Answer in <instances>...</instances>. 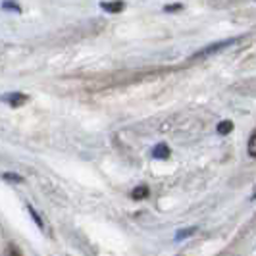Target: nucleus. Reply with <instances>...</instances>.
<instances>
[{
	"label": "nucleus",
	"mask_w": 256,
	"mask_h": 256,
	"mask_svg": "<svg viewBox=\"0 0 256 256\" xmlns=\"http://www.w3.org/2000/svg\"><path fill=\"white\" fill-rule=\"evenodd\" d=\"M239 38H228V40H222V42H212V44H208L204 46L202 50L194 52L191 56V60H202V58H208V56H212V54H218L220 50H224V48H228L231 44H235Z\"/></svg>",
	"instance_id": "f257e3e1"
},
{
	"label": "nucleus",
	"mask_w": 256,
	"mask_h": 256,
	"mask_svg": "<svg viewBox=\"0 0 256 256\" xmlns=\"http://www.w3.org/2000/svg\"><path fill=\"white\" fill-rule=\"evenodd\" d=\"M148 192H150V189L146 185H139L131 191V198L133 200H144V198H148Z\"/></svg>",
	"instance_id": "39448f33"
},
{
	"label": "nucleus",
	"mask_w": 256,
	"mask_h": 256,
	"mask_svg": "<svg viewBox=\"0 0 256 256\" xmlns=\"http://www.w3.org/2000/svg\"><path fill=\"white\" fill-rule=\"evenodd\" d=\"M2 10H10V12L22 14V6L18 2H2Z\"/></svg>",
	"instance_id": "9b49d317"
},
{
	"label": "nucleus",
	"mask_w": 256,
	"mask_h": 256,
	"mask_svg": "<svg viewBox=\"0 0 256 256\" xmlns=\"http://www.w3.org/2000/svg\"><path fill=\"white\" fill-rule=\"evenodd\" d=\"M27 100H29V96H27L26 92H20V90H12V92H6V94L0 96V102L8 104V106H12V108H20V106H24Z\"/></svg>",
	"instance_id": "f03ea898"
},
{
	"label": "nucleus",
	"mask_w": 256,
	"mask_h": 256,
	"mask_svg": "<svg viewBox=\"0 0 256 256\" xmlns=\"http://www.w3.org/2000/svg\"><path fill=\"white\" fill-rule=\"evenodd\" d=\"M8 256H22V252L18 250L16 244H8Z\"/></svg>",
	"instance_id": "ddd939ff"
},
{
	"label": "nucleus",
	"mask_w": 256,
	"mask_h": 256,
	"mask_svg": "<svg viewBox=\"0 0 256 256\" xmlns=\"http://www.w3.org/2000/svg\"><path fill=\"white\" fill-rule=\"evenodd\" d=\"M170 154H172V150H170V146H168L166 142L156 144L152 150H150V156H152L154 160H168V158H170Z\"/></svg>",
	"instance_id": "7ed1b4c3"
},
{
	"label": "nucleus",
	"mask_w": 256,
	"mask_h": 256,
	"mask_svg": "<svg viewBox=\"0 0 256 256\" xmlns=\"http://www.w3.org/2000/svg\"><path fill=\"white\" fill-rule=\"evenodd\" d=\"M2 180L8 181V183H24V176H20V174H12V172H8V174H2Z\"/></svg>",
	"instance_id": "6e6552de"
},
{
	"label": "nucleus",
	"mask_w": 256,
	"mask_h": 256,
	"mask_svg": "<svg viewBox=\"0 0 256 256\" xmlns=\"http://www.w3.org/2000/svg\"><path fill=\"white\" fill-rule=\"evenodd\" d=\"M196 233V228H187V230H181L176 233V241H181V239H187V237H191Z\"/></svg>",
	"instance_id": "1a4fd4ad"
},
{
	"label": "nucleus",
	"mask_w": 256,
	"mask_h": 256,
	"mask_svg": "<svg viewBox=\"0 0 256 256\" xmlns=\"http://www.w3.org/2000/svg\"><path fill=\"white\" fill-rule=\"evenodd\" d=\"M100 8L108 14H122L126 4L124 2H100Z\"/></svg>",
	"instance_id": "20e7f679"
},
{
	"label": "nucleus",
	"mask_w": 256,
	"mask_h": 256,
	"mask_svg": "<svg viewBox=\"0 0 256 256\" xmlns=\"http://www.w3.org/2000/svg\"><path fill=\"white\" fill-rule=\"evenodd\" d=\"M216 131H218V135H228V133H231V131H233V122H230V120L220 122L218 128H216Z\"/></svg>",
	"instance_id": "0eeeda50"
},
{
	"label": "nucleus",
	"mask_w": 256,
	"mask_h": 256,
	"mask_svg": "<svg viewBox=\"0 0 256 256\" xmlns=\"http://www.w3.org/2000/svg\"><path fill=\"white\" fill-rule=\"evenodd\" d=\"M27 212H29V216H31V218L35 220V224H37V226L40 228V230L46 231V224H44V220H42L40 216H38V212H37V210H35V208H33L31 204H27Z\"/></svg>",
	"instance_id": "423d86ee"
},
{
	"label": "nucleus",
	"mask_w": 256,
	"mask_h": 256,
	"mask_svg": "<svg viewBox=\"0 0 256 256\" xmlns=\"http://www.w3.org/2000/svg\"><path fill=\"white\" fill-rule=\"evenodd\" d=\"M248 156L256 158V133L252 131L250 137H248Z\"/></svg>",
	"instance_id": "9d476101"
},
{
	"label": "nucleus",
	"mask_w": 256,
	"mask_h": 256,
	"mask_svg": "<svg viewBox=\"0 0 256 256\" xmlns=\"http://www.w3.org/2000/svg\"><path fill=\"white\" fill-rule=\"evenodd\" d=\"M183 10V4H166L164 6V12L168 14H176V12H181Z\"/></svg>",
	"instance_id": "f8f14e48"
}]
</instances>
